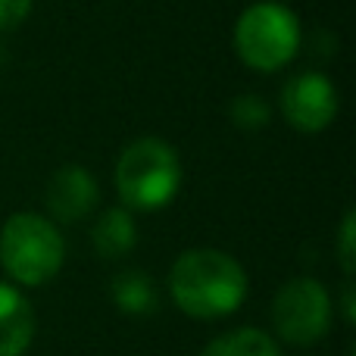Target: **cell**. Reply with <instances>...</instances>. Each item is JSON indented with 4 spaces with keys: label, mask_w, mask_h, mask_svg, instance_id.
I'll return each instance as SVG.
<instances>
[{
    "label": "cell",
    "mask_w": 356,
    "mask_h": 356,
    "mask_svg": "<svg viewBox=\"0 0 356 356\" xmlns=\"http://www.w3.org/2000/svg\"><path fill=\"white\" fill-rule=\"evenodd\" d=\"M172 303L191 319H222L241 309L247 275L241 263L216 247L184 250L169 269Z\"/></svg>",
    "instance_id": "cell-1"
},
{
    "label": "cell",
    "mask_w": 356,
    "mask_h": 356,
    "mask_svg": "<svg viewBox=\"0 0 356 356\" xmlns=\"http://www.w3.org/2000/svg\"><path fill=\"white\" fill-rule=\"evenodd\" d=\"M181 188V160L163 138H138L119 154L116 191L129 213H154L175 200Z\"/></svg>",
    "instance_id": "cell-2"
},
{
    "label": "cell",
    "mask_w": 356,
    "mask_h": 356,
    "mask_svg": "<svg viewBox=\"0 0 356 356\" xmlns=\"http://www.w3.org/2000/svg\"><path fill=\"white\" fill-rule=\"evenodd\" d=\"M0 263L13 282L41 288L60 275L66 263V241L47 216L13 213L0 232Z\"/></svg>",
    "instance_id": "cell-3"
},
{
    "label": "cell",
    "mask_w": 356,
    "mask_h": 356,
    "mask_svg": "<svg viewBox=\"0 0 356 356\" xmlns=\"http://www.w3.org/2000/svg\"><path fill=\"white\" fill-rule=\"evenodd\" d=\"M234 50L257 72H278L300 50V22L278 0H259L241 13L234 25Z\"/></svg>",
    "instance_id": "cell-4"
},
{
    "label": "cell",
    "mask_w": 356,
    "mask_h": 356,
    "mask_svg": "<svg viewBox=\"0 0 356 356\" xmlns=\"http://www.w3.org/2000/svg\"><path fill=\"white\" fill-rule=\"evenodd\" d=\"M332 322V297L316 278H291L272 300L275 334L291 347H309L325 338Z\"/></svg>",
    "instance_id": "cell-5"
},
{
    "label": "cell",
    "mask_w": 356,
    "mask_h": 356,
    "mask_svg": "<svg viewBox=\"0 0 356 356\" xmlns=\"http://www.w3.org/2000/svg\"><path fill=\"white\" fill-rule=\"evenodd\" d=\"M282 113L291 129L319 135L338 119V88L322 72H300L284 81Z\"/></svg>",
    "instance_id": "cell-6"
},
{
    "label": "cell",
    "mask_w": 356,
    "mask_h": 356,
    "mask_svg": "<svg viewBox=\"0 0 356 356\" xmlns=\"http://www.w3.org/2000/svg\"><path fill=\"white\" fill-rule=\"evenodd\" d=\"M44 200H47V209L56 222L75 225V222L88 219L97 209L100 203L97 178L88 172L85 166H63L50 175Z\"/></svg>",
    "instance_id": "cell-7"
},
{
    "label": "cell",
    "mask_w": 356,
    "mask_h": 356,
    "mask_svg": "<svg viewBox=\"0 0 356 356\" xmlns=\"http://www.w3.org/2000/svg\"><path fill=\"white\" fill-rule=\"evenodd\" d=\"M35 341V309L13 284L0 282V356H22Z\"/></svg>",
    "instance_id": "cell-8"
},
{
    "label": "cell",
    "mask_w": 356,
    "mask_h": 356,
    "mask_svg": "<svg viewBox=\"0 0 356 356\" xmlns=\"http://www.w3.org/2000/svg\"><path fill=\"white\" fill-rule=\"evenodd\" d=\"M91 244L100 259H122L138 244V225L125 207H110L91 228Z\"/></svg>",
    "instance_id": "cell-9"
},
{
    "label": "cell",
    "mask_w": 356,
    "mask_h": 356,
    "mask_svg": "<svg viewBox=\"0 0 356 356\" xmlns=\"http://www.w3.org/2000/svg\"><path fill=\"white\" fill-rule=\"evenodd\" d=\"M110 294H113V303H116L125 316H150L156 307H160L154 278H150L144 269L119 272L110 284Z\"/></svg>",
    "instance_id": "cell-10"
},
{
    "label": "cell",
    "mask_w": 356,
    "mask_h": 356,
    "mask_svg": "<svg viewBox=\"0 0 356 356\" xmlns=\"http://www.w3.org/2000/svg\"><path fill=\"white\" fill-rule=\"evenodd\" d=\"M200 356H278V344L259 328H238L209 341Z\"/></svg>",
    "instance_id": "cell-11"
},
{
    "label": "cell",
    "mask_w": 356,
    "mask_h": 356,
    "mask_svg": "<svg viewBox=\"0 0 356 356\" xmlns=\"http://www.w3.org/2000/svg\"><path fill=\"white\" fill-rule=\"evenodd\" d=\"M228 116L241 131H263L272 122V106L259 94H238L228 106Z\"/></svg>",
    "instance_id": "cell-12"
},
{
    "label": "cell",
    "mask_w": 356,
    "mask_h": 356,
    "mask_svg": "<svg viewBox=\"0 0 356 356\" xmlns=\"http://www.w3.org/2000/svg\"><path fill=\"white\" fill-rule=\"evenodd\" d=\"M353 234H356V216L353 209L344 216L338 228V259H341V269H344L347 278H353V269H356V244H353Z\"/></svg>",
    "instance_id": "cell-13"
},
{
    "label": "cell",
    "mask_w": 356,
    "mask_h": 356,
    "mask_svg": "<svg viewBox=\"0 0 356 356\" xmlns=\"http://www.w3.org/2000/svg\"><path fill=\"white\" fill-rule=\"evenodd\" d=\"M35 0H0V31H13L29 19Z\"/></svg>",
    "instance_id": "cell-14"
},
{
    "label": "cell",
    "mask_w": 356,
    "mask_h": 356,
    "mask_svg": "<svg viewBox=\"0 0 356 356\" xmlns=\"http://www.w3.org/2000/svg\"><path fill=\"white\" fill-rule=\"evenodd\" d=\"M353 303H356V297H353V278H347L344 282V319H347V325H353V319H356V309H353Z\"/></svg>",
    "instance_id": "cell-15"
}]
</instances>
